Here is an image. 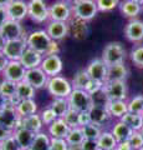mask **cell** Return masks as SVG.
<instances>
[{"mask_svg": "<svg viewBox=\"0 0 143 150\" xmlns=\"http://www.w3.org/2000/svg\"><path fill=\"white\" fill-rule=\"evenodd\" d=\"M126 49L119 41H111L105 46L102 51V59L107 67L124 63L126 60Z\"/></svg>", "mask_w": 143, "mask_h": 150, "instance_id": "obj_1", "label": "cell"}, {"mask_svg": "<svg viewBox=\"0 0 143 150\" xmlns=\"http://www.w3.org/2000/svg\"><path fill=\"white\" fill-rule=\"evenodd\" d=\"M46 89L50 95H52L54 98H68V95L73 90L72 83L70 80H67L66 78L61 76V75H56V76L49 78L47 85Z\"/></svg>", "mask_w": 143, "mask_h": 150, "instance_id": "obj_2", "label": "cell"}, {"mask_svg": "<svg viewBox=\"0 0 143 150\" xmlns=\"http://www.w3.org/2000/svg\"><path fill=\"white\" fill-rule=\"evenodd\" d=\"M98 13L96 0H76L72 3V14L85 21L92 20Z\"/></svg>", "mask_w": 143, "mask_h": 150, "instance_id": "obj_3", "label": "cell"}, {"mask_svg": "<svg viewBox=\"0 0 143 150\" xmlns=\"http://www.w3.org/2000/svg\"><path fill=\"white\" fill-rule=\"evenodd\" d=\"M50 20L55 21H65L68 23L72 19V4L66 0H57L49 6Z\"/></svg>", "mask_w": 143, "mask_h": 150, "instance_id": "obj_4", "label": "cell"}, {"mask_svg": "<svg viewBox=\"0 0 143 150\" xmlns=\"http://www.w3.org/2000/svg\"><path fill=\"white\" fill-rule=\"evenodd\" d=\"M50 43H51V39H50L46 30H34L29 33V35L26 38L27 48L39 51L43 55H45V53L47 51Z\"/></svg>", "mask_w": 143, "mask_h": 150, "instance_id": "obj_5", "label": "cell"}, {"mask_svg": "<svg viewBox=\"0 0 143 150\" xmlns=\"http://www.w3.org/2000/svg\"><path fill=\"white\" fill-rule=\"evenodd\" d=\"M70 103V108L78 112L81 111H89L92 106L91 96L84 89H73L71 94L67 98Z\"/></svg>", "mask_w": 143, "mask_h": 150, "instance_id": "obj_6", "label": "cell"}, {"mask_svg": "<svg viewBox=\"0 0 143 150\" xmlns=\"http://www.w3.org/2000/svg\"><path fill=\"white\" fill-rule=\"evenodd\" d=\"M27 9H29V18L38 24H44L50 20L49 5L45 0H29Z\"/></svg>", "mask_w": 143, "mask_h": 150, "instance_id": "obj_7", "label": "cell"}, {"mask_svg": "<svg viewBox=\"0 0 143 150\" xmlns=\"http://www.w3.org/2000/svg\"><path fill=\"white\" fill-rule=\"evenodd\" d=\"M0 31L5 36L6 40H14V39L26 40L27 35H29L26 33V30L22 28L20 21H15V20H11V19H8V20L4 23V25L1 26Z\"/></svg>", "mask_w": 143, "mask_h": 150, "instance_id": "obj_8", "label": "cell"}, {"mask_svg": "<svg viewBox=\"0 0 143 150\" xmlns=\"http://www.w3.org/2000/svg\"><path fill=\"white\" fill-rule=\"evenodd\" d=\"M86 71L89 74V76L92 80L100 81V83H106L107 80V71L108 67L105 64L102 59H93L89 63L86 67Z\"/></svg>", "mask_w": 143, "mask_h": 150, "instance_id": "obj_9", "label": "cell"}, {"mask_svg": "<svg viewBox=\"0 0 143 150\" xmlns=\"http://www.w3.org/2000/svg\"><path fill=\"white\" fill-rule=\"evenodd\" d=\"M25 73H26V69L22 67L20 60H9L6 68L4 69V71L1 74H3L4 79L17 84V83L24 80Z\"/></svg>", "mask_w": 143, "mask_h": 150, "instance_id": "obj_10", "label": "cell"}, {"mask_svg": "<svg viewBox=\"0 0 143 150\" xmlns=\"http://www.w3.org/2000/svg\"><path fill=\"white\" fill-rule=\"evenodd\" d=\"M103 89L110 100H127L128 89L126 81H106Z\"/></svg>", "mask_w": 143, "mask_h": 150, "instance_id": "obj_11", "label": "cell"}, {"mask_svg": "<svg viewBox=\"0 0 143 150\" xmlns=\"http://www.w3.org/2000/svg\"><path fill=\"white\" fill-rule=\"evenodd\" d=\"M27 48L26 40L24 39H14L6 40V44L3 49V53L9 60H20L22 53Z\"/></svg>", "mask_w": 143, "mask_h": 150, "instance_id": "obj_12", "label": "cell"}, {"mask_svg": "<svg viewBox=\"0 0 143 150\" xmlns=\"http://www.w3.org/2000/svg\"><path fill=\"white\" fill-rule=\"evenodd\" d=\"M40 68L44 70L45 74L49 78L51 76H56L60 75L63 69V64H62V59L59 55H46L44 56V60L41 63Z\"/></svg>", "mask_w": 143, "mask_h": 150, "instance_id": "obj_13", "label": "cell"}, {"mask_svg": "<svg viewBox=\"0 0 143 150\" xmlns=\"http://www.w3.org/2000/svg\"><path fill=\"white\" fill-rule=\"evenodd\" d=\"M8 18L15 21H22L26 16H29V9H27V3L24 0H13L5 8Z\"/></svg>", "mask_w": 143, "mask_h": 150, "instance_id": "obj_14", "label": "cell"}, {"mask_svg": "<svg viewBox=\"0 0 143 150\" xmlns=\"http://www.w3.org/2000/svg\"><path fill=\"white\" fill-rule=\"evenodd\" d=\"M24 80L29 83L31 86H34L36 90H39V89L46 88L49 81V76L45 74V71L41 68H35L26 70Z\"/></svg>", "mask_w": 143, "mask_h": 150, "instance_id": "obj_15", "label": "cell"}, {"mask_svg": "<svg viewBox=\"0 0 143 150\" xmlns=\"http://www.w3.org/2000/svg\"><path fill=\"white\" fill-rule=\"evenodd\" d=\"M46 33L49 34L50 39L51 40H56L60 41L68 35L70 33V26L68 23L65 21H55V20H50L46 25Z\"/></svg>", "mask_w": 143, "mask_h": 150, "instance_id": "obj_16", "label": "cell"}, {"mask_svg": "<svg viewBox=\"0 0 143 150\" xmlns=\"http://www.w3.org/2000/svg\"><path fill=\"white\" fill-rule=\"evenodd\" d=\"M124 36L131 43L143 41V21L140 19H131L124 26Z\"/></svg>", "mask_w": 143, "mask_h": 150, "instance_id": "obj_17", "label": "cell"}, {"mask_svg": "<svg viewBox=\"0 0 143 150\" xmlns=\"http://www.w3.org/2000/svg\"><path fill=\"white\" fill-rule=\"evenodd\" d=\"M43 60H44L43 54H40L39 51H35L30 48H26L25 51L22 53L21 58H20V63L22 64V67H24L26 70H29V69L40 68Z\"/></svg>", "mask_w": 143, "mask_h": 150, "instance_id": "obj_18", "label": "cell"}, {"mask_svg": "<svg viewBox=\"0 0 143 150\" xmlns=\"http://www.w3.org/2000/svg\"><path fill=\"white\" fill-rule=\"evenodd\" d=\"M21 126L27 129V130H30V131H33L34 134H36V133L43 131L44 123H43V119H41L40 114L36 112V114L25 116V118H19L16 128H21Z\"/></svg>", "mask_w": 143, "mask_h": 150, "instance_id": "obj_19", "label": "cell"}, {"mask_svg": "<svg viewBox=\"0 0 143 150\" xmlns=\"http://www.w3.org/2000/svg\"><path fill=\"white\" fill-rule=\"evenodd\" d=\"M68 26H70V33L76 40H84L89 35L87 21L82 20V19L72 16V19L68 21Z\"/></svg>", "mask_w": 143, "mask_h": 150, "instance_id": "obj_20", "label": "cell"}, {"mask_svg": "<svg viewBox=\"0 0 143 150\" xmlns=\"http://www.w3.org/2000/svg\"><path fill=\"white\" fill-rule=\"evenodd\" d=\"M70 126L66 124V121L62 118H57L55 121L47 126V133L51 138L56 139H66L68 131H70Z\"/></svg>", "mask_w": 143, "mask_h": 150, "instance_id": "obj_21", "label": "cell"}, {"mask_svg": "<svg viewBox=\"0 0 143 150\" xmlns=\"http://www.w3.org/2000/svg\"><path fill=\"white\" fill-rule=\"evenodd\" d=\"M89 112H90V116H91V123H95L100 126H102V128L106 124H108L111 118H112V116L110 115V112H108L106 106L92 105L91 109L89 110Z\"/></svg>", "mask_w": 143, "mask_h": 150, "instance_id": "obj_22", "label": "cell"}, {"mask_svg": "<svg viewBox=\"0 0 143 150\" xmlns=\"http://www.w3.org/2000/svg\"><path fill=\"white\" fill-rule=\"evenodd\" d=\"M13 135L15 137L21 150H29L31 146V143H33V140H34V137H35V134L33 131L22 128V126L21 128H16L13 131Z\"/></svg>", "mask_w": 143, "mask_h": 150, "instance_id": "obj_23", "label": "cell"}, {"mask_svg": "<svg viewBox=\"0 0 143 150\" xmlns=\"http://www.w3.org/2000/svg\"><path fill=\"white\" fill-rule=\"evenodd\" d=\"M128 76V69L124 63L111 65L107 71V80L106 81H126Z\"/></svg>", "mask_w": 143, "mask_h": 150, "instance_id": "obj_24", "label": "cell"}, {"mask_svg": "<svg viewBox=\"0 0 143 150\" xmlns=\"http://www.w3.org/2000/svg\"><path fill=\"white\" fill-rule=\"evenodd\" d=\"M110 131L113 134V137L116 138V140L118 143L124 142V140H128L131 138L132 133H133V130L127 124H124L122 120H117L116 123L112 125V128H111Z\"/></svg>", "mask_w": 143, "mask_h": 150, "instance_id": "obj_25", "label": "cell"}, {"mask_svg": "<svg viewBox=\"0 0 143 150\" xmlns=\"http://www.w3.org/2000/svg\"><path fill=\"white\" fill-rule=\"evenodd\" d=\"M38 112V104L34 99L19 100L16 104V114L19 118H25V116L33 115Z\"/></svg>", "mask_w": 143, "mask_h": 150, "instance_id": "obj_26", "label": "cell"}, {"mask_svg": "<svg viewBox=\"0 0 143 150\" xmlns=\"http://www.w3.org/2000/svg\"><path fill=\"white\" fill-rule=\"evenodd\" d=\"M106 108H107L110 115L118 120L128 111V104L126 100H110Z\"/></svg>", "mask_w": 143, "mask_h": 150, "instance_id": "obj_27", "label": "cell"}, {"mask_svg": "<svg viewBox=\"0 0 143 150\" xmlns=\"http://www.w3.org/2000/svg\"><path fill=\"white\" fill-rule=\"evenodd\" d=\"M119 10L126 18L137 19V16L142 13V5L132 1V0H124V1L119 3Z\"/></svg>", "mask_w": 143, "mask_h": 150, "instance_id": "obj_28", "label": "cell"}, {"mask_svg": "<svg viewBox=\"0 0 143 150\" xmlns=\"http://www.w3.org/2000/svg\"><path fill=\"white\" fill-rule=\"evenodd\" d=\"M119 120H122L124 124H127L133 131H140L143 129V114L127 111Z\"/></svg>", "mask_w": 143, "mask_h": 150, "instance_id": "obj_29", "label": "cell"}, {"mask_svg": "<svg viewBox=\"0 0 143 150\" xmlns=\"http://www.w3.org/2000/svg\"><path fill=\"white\" fill-rule=\"evenodd\" d=\"M0 99L1 100H17L16 98V84L4 79L0 81Z\"/></svg>", "mask_w": 143, "mask_h": 150, "instance_id": "obj_30", "label": "cell"}, {"mask_svg": "<svg viewBox=\"0 0 143 150\" xmlns=\"http://www.w3.org/2000/svg\"><path fill=\"white\" fill-rule=\"evenodd\" d=\"M50 144H51V137L49 135V133L40 131L35 134L29 150H49Z\"/></svg>", "mask_w": 143, "mask_h": 150, "instance_id": "obj_31", "label": "cell"}, {"mask_svg": "<svg viewBox=\"0 0 143 150\" xmlns=\"http://www.w3.org/2000/svg\"><path fill=\"white\" fill-rule=\"evenodd\" d=\"M97 144L101 150H114L118 142L116 140V138L113 137V134L111 133V131L103 130L102 134L100 135V138L97 139Z\"/></svg>", "mask_w": 143, "mask_h": 150, "instance_id": "obj_32", "label": "cell"}, {"mask_svg": "<svg viewBox=\"0 0 143 150\" xmlns=\"http://www.w3.org/2000/svg\"><path fill=\"white\" fill-rule=\"evenodd\" d=\"M36 89L31 86L29 83L22 80L16 84V98L17 100H26V99H34Z\"/></svg>", "mask_w": 143, "mask_h": 150, "instance_id": "obj_33", "label": "cell"}, {"mask_svg": "<svg viewBox=\"0 0 143 150\" xmlns=\"http://www.w3.org/2000/svg\"><path fill=\"white\" fill-rule=\"evenodd\" d=\"M49 106L55 111L57 118H63L66 112L70 110V103L66 98H54Z\"/></svg>", "mask_w": 143, "mask_h": 150, "instance_id": "obj_34", "label": "cell"}, {"mask_svg": "<svg viewBox=\"0 0 143 150\" xmlns=\"http://www.w3.org/2000/svg\"><path fill=\"white\" fill-rule=\"evenodd\" d=\"M90 79L91 78L89 76V74H87L86 69L77 70V71L75 73V75H73L72 81H71L73 89H84V90H85V88H86L87 84H89Z\"/></svg>", "mask_w": 143, "mask_h": 150, "instance_id": "obj_35", "label": "cell"}, {"mask_svg": "<svg viewBox=\"0 0 143 150\" xmlns=\"http://www.w3.org/2000/svg\"><path fill=\"white\" fill-rule=\"evenodd\" d=\"M82 133L85 135V139H91V140H97L100 138V135L102 134V131L105 130L102 126H100L95 123H90L85 126H82Z\"/></svg>", "mask_w": 143, "mask_h": 150, "instance_id": "obj_36", "label": "cell"}, {"mask_svg": "<svg viewBox=\"0 0 143 150\" xmlns=\"http://www.w3.org/2000/svg\"><path fill=\"white\" fill-rule=\"evenodd\" d=\"M84 140H85V135L82 133L81 126L71 128L66 137V142L68 143V145H81L84 143Z\"/></svg>", "mask_w": 143, "mask_h": 150, "instance_id": "obj_37", "label": "cell"}, {"mask_svg": "<svg viewBox=\"0 0 143 150\" xmlns=\"http://www.w3.org/2000/svg\"><path fill=\"white\" fill-rule=\"evenodd\" d=\"M90 96H91L92 105H95V106H107L108 101H110V99H108L107 94H106V91H105L103 86L101 89H98L97 91L90 94Z\"/></svg>", "mask_w": 143, "mask_h": 150, "instance_id": "obj_38", "label": "cell"}, {"mask_svg": "<svg viewBox=\"0 0 143 150\" xmlns=\"http://www.w3.org/2000/svg\"><path fill=\"white\" fill-rule=\"evenodd\" d=\"M119 0H96L98 11L101 13H110L113 11L116 8L119 6Z\"/></svg>", "mask_w": 143, "mask_h": 150, "instance_id": "obj_39", "label": "cell"}, {"mask_svg": "<svg viewBox=\"0 0 143 150\" xmlns=\"http://www.w3.org/2000/svg\"><path fill=\"white\" fill-rule=\"evenodd\" d=\"M128 104V111L137 112V114H143V95H136L133 96Z\"/></svg>", "mask_w": 143, "mask_h": 150, "instance_id": "obj_40", "label": "cell"}, {"mask_svg": "<svg viewBox=\"0 0 143 150\" xmlns=\"http://www.w3.org/2000/svg\"><path fill=\"white\" fill-rule=\"evenodd\" d=\"M131 60L137 68L143 69V45H137L131 50Z\"/></svg>", "mask_w": 143, "mask_h": 150, "instance_id": "obj_41", "label": "cell"}, {"mask_svg": "<svg viewBox=\"0 0 143 150\" xmlns=\"http://www.w3.org/2000/svg\"><path fill=\"white\" fill-rule=\"evenodd\" d=\"M0 150H21L14 135H10L3 142H0Z\"/></svg>", "mask_w": 143, "mask_h": 150, "instance_id": "obj_42", "label": "cell"}, {"mask_svg": "<svg viewBox=\"0 0 143 150\" xmlns=\"http://www.w3.org/2000/svg\"><path fill=\"white\" fill-rule=\"evenodd\" d=\"M78 115H80V112L70 108V110L66 112L62 119L66 121V124L70 126V128H77V126H80L78 125Z\"/></svg>", "mask_w": 143, "mask_h": 150, "instance_id": "obj_43", "label": "cell"}, {"mask_svg": "<svg viewBox=\"0 0 143 150\" xmlns=\"http://www.w3.org/2000/svg\"><path fill=\"white\" fill-rule=\"evenodd\" d=\"M40 116H41V119H43L44 125H46V126H49L52 121H55L57 119V115L55 114V111L50 106H47V108H45V109L41 110Z\"/></svg>", "mask_w": 143, "mask_h": 150, "instance_id": "obj_44", "label": "cell"}, {"mask_svg": "<svg viewBox=\"0 0 143 150\" xmlns=\"http://www.w3.org/2000/svg\"><path fill=\"white\" fill-rule=\"evenodd\" d=\"M128 142L131 143L132 148L135 150H140L142 146H143V131L140 130V131H133L131 138L128 139Z\"/></svg>", "mask_w": 143, "mask_h": 150, "instance_id": "obj_45", "label": "cell"}, {"mask_svg": "<svg viewBox=\"0 0 143 150\" xmlns=\"http://www.w3.org/2000/svg\"><path fill=\"white\" fill-rule=\"evenodd\" d=\"M68 143L66 139H56L51 138V144H50L49 150H68Z\"/></svg>", "mask_w": 143, "mask_h": 150, "instance_id": "obj_46", "label": "cell"}, {"mask_svg": "<svg viewBox=\"0 0 143 150\" xmlns=\"http://www.w3.org/2000/svg\"><path fill=\"white\" fill-rule=\"evenodd\" d=\"M102 86H103V83H100V81H96V80H92V79H90V81L86 85L85 90L89 93V94H92V93L97 91L98 89H101Z\"/></svg>", "mask_w": 143, "mask_h": 150, "instance_id": "obj_47", "label": "cell"}, {"mask_svg": "<svg viewBox=\"0 0 143 150\" xmlns=\"http://www.w3.org/2000/svg\"><path fill=\"white\" fill-rule=\"evenodd\" d=\"M60 44H59V41L56 40H51V43H50L49 45V48H47V51L45 53L44 56L46 55H59L60 54Z\"/></svg>", "mask_w": 143, "mask_h": 150, "instance_id": "obj_48", "label": "cell"}, {"mask_svg": "<svg viewBox=\"0 0 143 150\" xmlns=\"http://www.w3.org/2000/svg\"><path fill=\"white\" fill-rule=\"evenodd\" d=\"M82 150H98V144L97 140H91V139H85L84 143L81 144Z\"/></svg>", "mask_w": 143, "mask_h": 150, "instance_id": "obj_49", "label": "cell"}, {"mask_svg": "<svg viewBox=\"0 0 143 150\" xmlns=\"http://www.w3.org/2000/svg\"><path fill=\"white\" fill-rule=\"evenodd\" d=\"M91 123V116H90V112L89 111H81L80 115H78V125L81 126H85L87 124Z\"/></svg>", "mask_w": 143, "mask_h": 150, "instance_id": "obj_50", "label": "cell"}, {"mask_svg": "<svg viewBox=\"0 0 143 150\" xmlns=\"http://www.w3.org/2000/svg\"><path fill=\"white\" fill-rule=\"evenodd\" d=\"M114 150H135V149L132 148V145L128 140H124V142H119Z\"/></svg>", "mask_w": 143, "mask_h": 150, "instance_id": "obj_51", "label": "cell"}, {"mask_svg": "<svg viewBox=\"0 0 143 150\" xmlns=\"http://www.w3.org/2000/svg\"><path fill=\"white\" fill-rule=\"evenodd\" d=\"M9 63V59L5 56V54L3 53V51H0V73L4 71V69L6 68V65Z\"/></svg>", "mask_w": 143, "mask_h": 150, "instance_id": "obj_52", "label": "cell"}, {"mask_svg": "<svg viewBox=\"0 0 143 150\" xmlns=\"http://www.w3.org/2000/svg\"><path fill=\"white\" fill-rule=\"evenodd\" d=\"M8 14H6V9L0 6V29H1V26L4 25V23L8 20Z\"/></svg>", "mask_w": 143, "mask_h": 150, "instance_id": "obj_53", "label": "cell"}, {"mask_svg": "<svg viewBox=\"0 0 143 150\" xmlns=\"http://www.w3.org/2000/svg\"><path fill=\"white\" fill-rule=\"evenodd\" d=\"M10 135H13L11 130H8L5 128H3V126H0V142H3L4 139H6L8 137H10Z\"/></svg>", "mask_w": 143, "mask_h": 150, "instance_id": "obj_54", "label": "cell"}, {"mask_svg": "<svg viewBox=\"0 0 143 150\" xmlns=\"http://www.w3.org/2000/svg\"><path fill=\"white\" fill-rule=\"evenodd\" d=\"M5 44H6V39H5V36L1 34V31H0V51H3Z\"/></svg>", "mask_w": 143, "mask_h": 150, "instance_id": "obj_55", "label": "cell"}, {"mask_svg": "<svg viewBox=\"0 0 143 150\" xmlns=\"http://www.w3.org/2000/svg\"><path fill=\"white\" fill-rule=\"evenodd\" d=\"M13 1V0H0V6H3V8H6L9 4H10Z\"/></svg>", "mask_w": 143, "mask_h": 150, "instance_id": "obj_56", "label": "cell"}, {"mask_svg": "<svg viewBox=\"0 0 143 150\" xmlns=\"http://www.w3.org/2000/svg\"><path fill=\"white\" fill-rule=\"evenodd\" d=\"M68 150H82V148H81V145H70Z\"/></svg>", "mask_w": 143, "mask_h": 150, "instance_id": "obj_57", "label": "cell"}, {"mask_svg": "<svg viewBox=\"0 0 143 150\" xmlns=\"http://www.w3.org/2000/svg\"><path fill=\"white\" fill-rule=\"evenodd\" d=\"M132 1H135V3L140 4V5H142V6H143V0H132Z\"/></svg>", "mask_w": 143, "mask_h": 150, "instance_id": "obj_58", "label": "cell"}, {"mask_svg": "<svg viewBox=\"0 0 143 150\" xmlns=\"http://www.w3.org/2000/svg\"><path fill=\"white\" fill-rule=\"evenodd\" d=\"M66 1H71V3H73V1H76V0H66Z\"/></svg>", "mask_w": 143, "mask_h": 150, "instance_id": "obj_59", "label": "cell"}, {"mask_svg": "<svg viewBox=\"0 0 143 150\" xmlns=\"http://www.w3.org/2000/svg\"><path fill=\"white\" fill-rule=\"evenodd\" d=\"M140 150H143V146H142V148H141V149H140Z\"/></svg>", "mask_w": 143, "mask_h": 150, "instance_id": "obj_60", "label": "cell"}, {"mask_svg": "<svg viewBox=\"0 0 143 150\" xmlns=\"http://www.w3.org/2000/svg\"><path fill=\"white\" fill-rule=\"evenodd\" d=\"M98 150H101V149H98Z\"/></svg>", "mask_w": 143, "mask_h": 150, "instance_id": "obj_61", "label": "cell"}, {"mask_svg": "<svg viewBox=\"0 0 143 150\" xmlns=\"http://www.w3.org/2000/svg\"><path fill=\"white\" fill-rule=\"evenodd\" d=\"M142 131H143V129H142Z\"/></svg>", "mask_w": 143, "mask_h": 150, "instance_id": "obj_62", "label": "cell"}]
</instances>
